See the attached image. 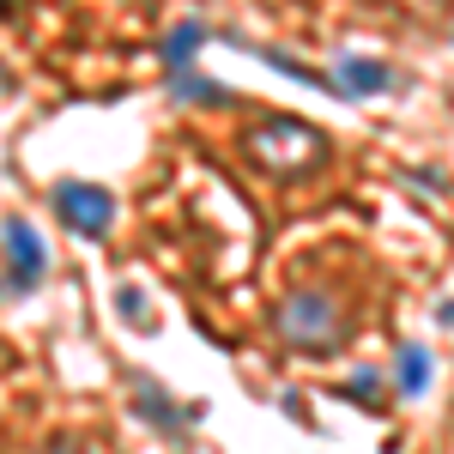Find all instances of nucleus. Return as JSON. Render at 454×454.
<instances>
[{"instance_id": "obj_6", "label": "nucleus", "mask_w": 454, "mask_h": 454, "mask_svg": "<svg viewBox=\"0 0 454 454\" xmlns=\"http://www.w3.org/2000/svg\"><path fill=\"white\" fill-rule=\"evenodd\" d=\"M394 376H400V394H424V387H430V351L424 346H400Z\"/></svg>"}, {"instance_id": "obj_5", "label": "nucleus", "mask_w": 454, "mask_h": 454, "mask_svg": "<svg viewBox=\"0 0 454 454\" xmlns=\"http://www.w3.org/2000/svg\"><path fill=\"white\" fill-rule=\"evenodd\" d=\"M333 85H340L346 98H376V91L394 85V67H387V61H370V55H346L340 73H333Z\"/></svg>"}, {"instance_id": "obj_4", "label": "nucleus", "mask_w": 454, "mask_h": 454, "mask_svg": "<svg viewBox=\"0 0 454 454\" xmlns=\"http://www.w3.org/2000/svg\"><path fill=\"white\" fill-rule=\"evenodd\" d=\"M6 261H12L19 291H31V285L49 273V248H43V237H36L25 218H6Z\"/></svg>"}, {"instance_id": "obj_7", "label": "nucleus", "mask_w": 454, "mask_h": 454, "mask_svg": "<svg viewBox=\"0 0 454 454\" xmlns=\"http://www.w3.org/2000/svg\"><path fill=\"white\" fill-rule=\"evenodd\" d=\"M200 43H207V31H200V25H182V31L170 36V49H164V61H170L176 73H188V55H200Z\"/></svg>"}, {"instance_id": "obj_2", "label": "nucleus", "mask_w": 454, "mask_h": 454, "mask_svg": "<svg viewBox=\"0 0 454 454\" xmlns=\"http://www.w3.org/2000/svg\"><path fill=\"white\" fill-rule=\"evenodd\" d=\"M248 152H254L261 164H273V170H291V164H315V158L327 152V140L315 134L309 121H291V115H279V121H267V128L248 140Z\"/></svg>"}, {"instance_id": "obj_8", "label": "nucleus", "mask_w": 454, "mask_h": 454, "mask_svg": "<svg viewBox=\"0 0 454 454\" xmlns=\"http://www.w3.org/2000/svg\"><path fill=\"white\" fill-rule=\"evenodd\" d=\"M115 303H121V315H128L134 327H140V321H145V297H140V291H134V285H121V291H115Z\"/></svg>"}, {"instance_id": "obj_3", "label": "nucleus", "mask_w": 454, "mask_h": 454, "mask_svg": "<svg viewBox=\"0 0 454 454\" xmlns=\"http://www.w3.org/2000/svg\"><path fill=\"white\" fill-rule=\"evenodd\" d=\"M279 327L291 333V346L321 351L333 333H340V309H333L327 297H291V303L279 309Z\"/></svg>"}, {"instance_id": "obj_1", "label": "nucleus", "mask_w": 454, "mask_h": 454, "mask_svg": "<svg viewBox=\"0 0 454 454\" xmlns=\"http://www.w3.org/2000/svg\"><path fill=\"white\" fill-rule=\"evenodd\" d=\"M55 218L67 224L73 237L98 243V237H109V224H115V194L98 188V182H61L55 188Z\"/></svg>"}]
</instances>
